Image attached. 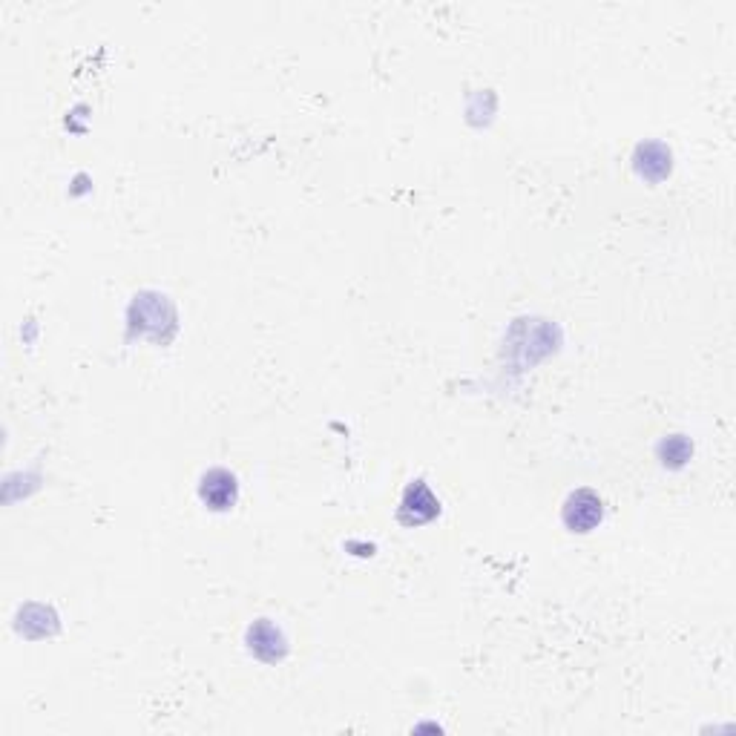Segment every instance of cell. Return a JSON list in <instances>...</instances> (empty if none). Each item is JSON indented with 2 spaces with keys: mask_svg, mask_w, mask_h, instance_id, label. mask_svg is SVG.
I'll return each instance as SVG.
<instances>
[{
  "mask_svg": "<svg viewBox=\"0 0 736 736\" xmlns=\"http://www.w3.org/2000/svg\"><path fill=\"white\" fill-rule=\"evenodd\" d=\"M601 521V501L590 489H578L564 506V524L573 532H590Z\"/></svg>",
  "mask_w": 736,
  "mask_h": 736,
  "instance_id": "6da1fadb",
  "label": "cell"
},
{
  "mask_svg": "<svg viewBox=\"0 0 736 736\" xmlns=\"http://www.w3.org/2000/svg\"><path fill=\"white\" fill-rule=\"evenodd\" d=\"M437 512H440V504H437V498L432 495V489L423 481H414L406 489L403 506H400L403 524H426V521L437 518Z\"/></svg>",
  "mask_w": 736,
  "mask_h": 736,
  "instance_id": "7a4b0ae2",
  "label": "cell"
},
{
  "mask_svg": "<svg viewBox=\"0 0 736 736\" xmlns=\"http://www.w3.org/2000/svg\"><path fill=\"white\" fill-rule=\"evenodd\" d=\"M199 498L205 501L210 509H230L236 504V478L225 472V469H210L205 478H202V486H199Z\"/></svg>",
  "mask_w": 736,
  "mask_h": 736,
  "instance_id": "3957f363",
  "label": "cell"
},
{
  "mask_svg": "<svg viewBox=\"0 0 736 736\" xmlns=\"http://www.w3.org/2000/svg\"><path fill=\"white\" fill-rule=\"evenodd\" d=\"M251 650L259 656V659H265V662H276V659H282V653H285V644H282V636H279V630L271 627L268 621H259L256 627H251Z\"/></svg>",
  "mask_w": 736,
  "mask_h": 736,
  "instance_id": "277c9868",
  "label": "cell"
}]
</instances>
